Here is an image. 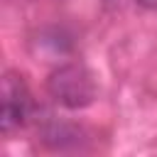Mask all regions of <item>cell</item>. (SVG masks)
Instances as JSON below:
<instances>
[{
    "label": "cell",
    "mask_w": 157,
    "mask_h": 157,
    "mask_svg": "<svg viewBox=\"0 0 157 157\" xmlns=\"http://www.w3.org/2000/svg\"><path fill=\"white\" fill-rule=\"evenodd\" d=\"M47 91L59 105H64L69 110H78V108H86L93 103L96 81L83 64H64L49 74Z\"/></svg>",
    "instance_id": "6da1fadb"
},
{
    "label": "cell",
    "mask_w": 157,
    "mask_h": 157,
    "mask_svg": "<svg viewBox=\"0 0 157 157\" xmlns=\"http://www.w3.org/2000/svg\"><path fill=\"white\" fill-rule=\"evenodd\" d=\"M34 113L32 93L20 74H5L2 78V105H0V128L2 132H12L22 128Z\"/></svg>",
    "instance_id": "7a4b0ae2"
},
{
    "label": "cell",
    "mask_w": 157,
    "mask_h": 157,
    "mask_svg": "<svg viewBox=\"0 0 157 157\" xmlns=\"http://www.w3.org/2000/svg\"><path fill=\"white\" fill-rule=\"evenodd\" d=\"M81 132L74 128V125H66V123H56V120H52L44 130H42V137H44V142H49L52 147H66V142L69 140H76Z\"/></svg>",
    "instance_id": "3957f363"
},
{
    "label": "cell",
    "mask_w": 157,
    "mask_h": 157,
    "mask_svg": "<svg viewBox=\"0 0 157 157\" xmlns=\"http://www.w3.org/2000/svg\"><path fill=\"white\" fill-rule=\"evenodd\" d=\"M137 5H142L147 10H157V0H137Z\"/></svg>",
    "instance_id": "277c9868"
}]
</instances>
